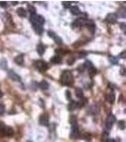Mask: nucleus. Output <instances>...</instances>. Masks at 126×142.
Listing matches in <instances>:
<instances>
[{
	"label": "nucleus",
	"instance_id": "1a4fd4ad",
	"mask_svg": "<svg viewBox=\"0 0 126 142\" xmlns=\"http://www.w3.org/2000/svg\"><path fill=\"white\" fill-rule=\"evenodd\" d=\"M117 15L116 14V13H108L105 18L106 22H108V23L110 24L116 23V22H117Z\"/></svg>",
	"mask_w": 126,
	"mask_h": 142
},
{
	"label": "nucleus",
	"instance_id": "c03bdc74",
	"mask_svg": "<svg viewBox=\"0 0 126 142\" xmlns=\"http://www.w3.org/2000/svg\"><path fill=\"white\" fill-rule=\"evenodd\" d=\"M2 96H3V93H2V92H1V91H0V98H1V97H2Z\"/></svg>",
	"mask_w": 126,
	"mask_h": 142
},
{
	"label": "nucleus",
	"instance_id": "f8f14e48",
	"mask_svg": "<svg viewBox=\"0 0 126 142\" xmlns=\"http://www.w3.org/2000/svg\"><path fill=\"white\" fill-rule=\"evenodd\" d=\"M50 63H52V64H61L62 63V57L59 55H55L51 57L50 59Z\"/></svg>",
	"mask_w": 126,
	"mask_h": 142
},
{
	"label": "nucleus",
	"instance_id": "a878e982",
	"mask_svg": "<svg viewBox=\"0 0 126 142\" xmlns=\"http://www.w3.org/2000/svg\"><path fill=\"white\" fill-rule=\"evenodd\" d=\"M126 10L124 9V8H121V9H120L119 10V13H117V14H119V16H120V17H122V18H124L126 16V12H125Z\"/></svg>",
	"mask_w": 126,
	"mask_h": 142
},
{
	"label": "nucleus",
	"instance_id": "9b49d317",
	"mask_svg": "<svg viewBox=\"0 0 126 142\" xmlns=\"http://www.w3.org/2000/svg\"><path fill=\"white\" fill-rule=\"evenodd\" d=\"M77 108H78V102H75V101H71L68 105V111H73Z\"/></svg>",
	"mask_w": 126,
	"mask_h": 142
},
{
	"label": "nucleus",
	"instance_id": "423d86ee",
	"mask_svg": "<svg viewBox=\"0 0 126 142\" xmlns=\"http://www.w3.org/2000/svg\"><path fill=\"white\" fill-rule=\"evenodd\" d=\"M116 121V118H115L114 115H112V114H109L107 118H106V121H105V127L107 130H110L112 129L113 127V124L115 123Z\"/></svg>",
	"mask_w": 126,
	"mask_h": 142
},
{
	"label": "nucleus",
	"instance_id": "f257e3e1",
	"mask_svg": "<svg viewBox=\"0 0 126 142\" xmlns=\"http://www.w3.org/2000/svg\"><path fill=\"white\" fill-rule=\"evenodd\" d=\"M73 75L69 70H65L63 71L61 75V82L64 85L66 86H70L71 84L73 83Z\"/></svg>",
	"mask_w": 126,
	"mask_h": 142
},
{
	"label": "nucleus",
	"instance_id": "7ed1b4c3",
	"mask_svg": "<svg viewBox=\"0 0 126 142\" xmlns=\"http://www.w3.org/2000/svg\"><path fill=\"white\" fill-rule=\"evenodd\" d=\"M30 22L32 25H37V26H43L45 23V18L42 15L32 14L30 16Z\"/></svg>",
	"mask_w": 126,
	"mask_h": 142
},
{
	"label": "nucleus",
	"instance_id": "20e7f679",
	"mask_svg": "<svg viewBox=\"0 0 126 142\" xmlns=\"http://www.w3.org/2000/svg\"><path fill=\"white\" fill-rule=\"evenodd\" d=\"M34 66L41 72H45L46 70L48 69V64L43 60H37L34 62Z\"/></svg>",
	"mask_w": 126,
	"mask_h": 142
},
{
	"label": "nucleus",
	"instance_id": "58836bf2",
	"mask_svg": "<svg viewBox=\"0 0 126 142\" xmlns=\"http://www.w3.org/2000/svg\"><path fill=\"white\" fill-rule=\"evenodd\" d=\"M83 69H85V65H83V64H82V66H79L78 67V70H80V71H83Z\"/></svg>",
	"mask_w": 126,
	"mask_h": 142
},
{
	"label": "nucleus",
	"instance_id": "c85d7f7f",
	"mask_svg": "<svg viewBox=\"0 0 126 142\" xmlns=\"http://www.w3.org/2000/svg\"><path fill=\"white\" fill-rule=\"evenodd\" d=\"M71 4H72L71 1H64L63 2V6L65 7V8H71Z\"/></svg>",
	"mask_w": 126,
	"mask_h": 142
},
{
	"label": "nucleus",
	"instance_id": "37998d69",
	"mask_svg": "<svg viewBox=\"0 0 126 142\" xmlns=\"http://www.w3.org/2000/svg\"><path fill=\"white\" fill-rule=\"evenodd\" d=\"M12 5H16L17 2H16V1H13V2H12Z\"/></svg>",
	"mask_w": 126,
	"mask_h": 142
},
{
	"label": "nucleus",
	"instance_id": "2eb2a0df",
	"mask_svg": "<svg viewBox=\"0 0 126 142\" xmlns=\"http://www.w3.org/2000/svg\"><path fill=\"white\" fill-rule=\"evenodd\" d=\"M33 27V29L34 31L37 33L38 35H41L44 31V29H43V26H37V25H32Z\"/></svg>",
	"mask_w": 126,
	"mask_h": 142
},
{
	"label": "nucleus",
	"instance_id": "ea45409f",
	"mask_svg": "<svg viewBox=\"0 0 126 142\" xmlns=\"http://www.w3.org/2000/svg\"><path fill=\"white\" fill-rule=\"evenodd\" d=\"M120 28H121V29H122V30H125V23H121L120 24Z\"/></svg>",
	"mask_w": 126,
	"mask_h": 142
},
{
	"label": "nucleus",
	"instance_id": "5701e85b",
	"mask_svg": "<svg viewBox=\"0 0 126 142\" xmlns=\"http://www.w3.org/2000/svg\"><path fill=\"white\" fill-rule=\"evenodd\" d=\"M109 62L111 63L112 64H119V58L115 57V56H109Z\"/></svg>",
	"mask_w": 126,
	"mask_h": 142
},
{
	"label": "nucleus",
	"instance_id": "b1692460",
	"mask_svg": "<svg viewBox=\"0 0 126 142\" xmlns=\"http://www.w3.org/2000/svg\"><path fill=\"white\" fill-rule=\"evenodd\" d=\"M28 12L30 13V14H36V9L35 7L32 6V5H28Z\"/></svg>",
	"mask_w": 126,
	"mask_h": 142
},
{
	"label": "nucleus",
	"instance_id": "6e6552de",
	"mask_svg": "<svg viewBox=\"0 0 126 142\" xmlns=\"http://www.w3.org/2000/svg\"><path fill=\"white\" fill-rule=\"evenodd\" d=\"M85 23V19H83V18H78V19H76L73 23L71 24V27H72V29H76V28L82 27Z\"/></svg>",
	"mask_w": 126,
	"mask_h": 142
},
{
	"label": "nucleus",
	"instance_id": "7c9ffc66",
	"mask_svg": "<svg viewBox=\"0 0 126 142\" xmlns=\"http://www.w3.org/2000/svg\"><path fill=\"white\" fill-rule=\"evenodd\" d=\"M4 113H5V106H4V104L0 103V116L4 115Z\"/></svg>",
	"mask_w": 126,
	"mask_h": 142
},
{
	"label": "nucleus",
	"instance_id": "f3484780",
	"mask_svg": "<svg viewBox=\"0 0 126 142\" xmlns=\"http://www.w3.org/2000/svg\"><path fill=\"white\" fill-rule=\"evenodd\" d=\"M5 136H9V137L13 136V129H12V127L6 126V129H5Z\"/></svg>",
	"mask_w": 126,
	"mask_h": 142
},
{
	"label": "nucleus",
	"instance_id": "f704fd0d",
	"mask_svg": "<svg viewBox=\"0 0 126 142\" xmlns=\"http://www.w3.org/2000/svg\"><path fill=\"white\" fill-rule=\"evenodd\" d=\"M82 137H83V138H85L86 140H88V139L90 138V135H89L88 133H85V135L82 136Z\"/></svg>",
	"mask_w": 126,
	"mask_h": 142
},
{
	"label": "nucleus",
	"instance_id": "79ce46f5",
	"mask_svg": "<svg viewBox=\"0 0 126 142\" xmlns=\"http://www.w3.org/2000/svg\"><path fill=\"white\" fill-rule=\"evenodd\" d=\"M121 75H124V69H121Z\"/></svg>",
	"mask_w": 126,
	"mask_h": 142
},
{
	"label": "nucleus",
	"instance_id": "4468645a",
	"mask_svg": "<svg viewBox=\"0 0 126 142\" xmlns=\"http://www.w3.org/2000/svg\"><path fill=\"white\" fill-rule=\"evenodd\" d=\"M45 51H46V46L43 44H39L37 46V52H38V54L40 56H42L45 53Z\"/></svg>",
	"mask_w": 126,
	"mask_h": 142
},
{
	"label": "nucleus",
	"instance_id": "e433bc0d",
	"mask_svg": "<svg viewBox=\"0 0 126 142\" xmlns=\"http://www.w3.org/2000/svg\"><path fill=\"white\" fill-rule=\"evenodd\" d=\"M65 95H66V99H71L70 92H69L68 90H66V91H65Z\"/></svg>",
	"mask_w": 126,
	"mask_h": 142
},
{
	"label": "nucleus",
	"instance_id": "ddd939ff",
	"mask_svg": "<svg viewBox=\"0 0 126 142\" xmlns=\"http://www.w3.org/2000/svg\"><path fill=\"white\" fill-rule=\"evenodd\" d=\"M115 99H116V98H115V94L113 92L109 93V94H107L105 96V99L109 103H113V102H115Z\"/></svg>",
	"mask_w": 126,
	"mask_h": 142
},
{
	"label": "nucleus",
	"instance_id": "bb28decb",
	"mask_svg": "<svg viewBox=\"0 0 126 142\" xmlns=\"http://www.w3.org/2000/svg\"><path fill=\"white\" fill-rule=\"evenodd\" d=\"M117 127L120 130H124L125 129V121L124 120H120L119 123H117Z\"/></svg>",
	"mask_w": 126,
	"mask_h": 142
},
{
	"label": "nucleus",
	"instance_id": "aec40b11",
	"mask_svg": "<svg viewBox=\"0 0 126 142\" xmlns=\"http://www.w3.org/2000/svg\"><path fill=\"white\" fill-rule=\"evenodd\" d=\"M17 14L20 17H26L27 16V11L24 8H19L17 9Z\"/></svg>",
	"mask_w": 126,
	"mask_h": 142
},
{
	"label": "nucleus",
	"instance_id": "f03ea898",
	"mask_svg": "<svg viewBox=\"0 0 126 142\" xmlns=\"http://www.w3.org/2000/svg\"><path fill=\"white\" fill-rule=\"evenodd\" d=\"M70 122H71V132H70V138H77L79 137V126L77 123V120L75 116H70Z\"/></svg>",
	"mask_w": 126,
	"mask_h": 142
},
{
	"label": "nucleus",
	"instance_id": "c756f323",
	"mask_svg": "<svg viewBox=\"0 0 126 142\" xmlns=\"http://www.w3.org/2000/svg\"><path fill=\"white\" fill-rule=\"evenodd\" d=\"M55 52L60 56V54H65V53H66V50H63V49H61V48H57V49H55Z\"/></svg>",
	"mask_w": 126,
	"mask_h": 142
},
{
	"label": "nucleus",
	"instance_id": "cd10ccee",
	"mask_svg": "<svg viewBox=\"0 0 126 142\" xmlns=\"http://www.w3.org/2000/svg\"><path fill=\"white\" fill-rule=\"evenodd\" d=\"M53 40L55 41V43L56 44H58V45H62V44H63V40H62L61 38L59 37L58 35H55V36H54V37L52 38Z\"/></svg>",
	"mask_w": 126,
	"mask_h": 142
},
{
	"label": "nucleus",
	"instance_id": "39448f33",
	"mask_svg": "<svg viewBox=\"0 0 126 142\" xmlns=\"http://www.w3.org/2000/svg\"><path fill=\"white\" fill-rule=\"evenodd\" d=\"M83 65H85V68H86V69L88 70V72L90 73L91 76L96 75V74H97V69H96V67L94 66L93 64H92L90 61H88V60L87 61H85Z\"/></svg>",
	"mask_w": 126,
	"mask_h": 142
},
{
	"label": "nucleus",
	"instance_id": "4be33fe9",
	"mask_svg": "<svg viewBox=\"0 0 126 142\" xmlns=\"http://www.w3.org/2000/svg\"><path fill=\"white\" fill-rule=\"evenodd\" d=\"M5 129L6 125L4 124V122L0 121V136H5Z\"/></svg>",
	"mask_w": 126,
	"mask_h": 142
},
{
	"label": "nucleus",
	"instance_id": "4c0bfd02",
	"mask_svg": "<svg viewBox=\"0 0 126 142\" xmlns=\"http://www.w3.org/2000/svg\"><path fill=\"white\" fill-rule=\"evenodd\" d=\"M79 58H83V57H85L86 56V53L85 52H82V53H79Z\"/></svg>",
	"mask_w": 126,
	"mask_h": 142
},
{
	"label": "nucleus",
	"instance_id": "c9c22d12",
	"mask_svg": "<svg viewBox=\"0 0 126 142\" xmlns=\"http://www.w3.org/2000/svg\"><path fill=\"white\" fill-rule=\"evenodd\" d=\"M120 57L121 59H124V58H125V57H126V51H125V50L120 53Z\"/></svg>",
	"mask_w": 126,
	"mask_h": 142
},
{
	"label": "nucleus",
	"instance_id": "412c9836",
	"mask_svg": "<svg viewBox=\"0 0 126 142\" xmlns=\"http://www.w3.org/2000/svg\"><path fill=\"white\" fill-rule=\"evenodd\" d=\"M14 62L17 64H24V57L23 55H18L14 58Z\"/></svg>",
	"mask_w": 126,
	"mask_h": 142
},
{
	"label": "nucleus",
	"instance_id": "393cba45",
	"mask_svg": "<svg viewBox=\"0 0 126 142\" xmlns=\"http://www.w3.org/2000/svg\"><path fill=\"white\" fill-rule=\"evenodd\" d=\"M0 68H1V69H6L7 68V60H5V59H1V61H0Z\"/></svg>",
	"mask_w": 126,
	"mask_h": 142
},
{
	"label": "nucleus",
	"instance_id": "a19ab883",
	"mask_svg": "<svg viewBox=\"0 0 126 142\" xmlns=\"http://www.w3.org/2000/svg\"><path fill=\"white\" fill-rule=\"evenodd\" d=\"M105 142H115V140L113 138H107L105 140Z\"/></svg>",
	"mask_w": 126,
	"mask_h": 142
},
{
	"label": "nucleus",
	"instance_id": "72a5a7b5",
	"mask_svg": "<svg viewBox=\"0 0 126 142\" xmlns=\"http://www.w3.org/2000/svg\"><path fill=\"white\" fill-rule=\"evenodd\" d=\"M0 7H2V8H6L7 7L6 1H0Z\"/></svg>",
	"mask_w": 126,
	"mask_h": 142
},
{
	"label": "nucleus",
	"instance_id": "9d476101",
	"mask_svg": "<svg viewBox=\"0 0 126 142\" xmlns=\"http://www.w3.org/2000/svg\"><path fill=\"white\" fill-rule=\"evenodd\" d=\"M8 76H9V78L11 79V80H12V81H21V77L18 75L17 73H15L14 71H12V70H11V71L8 72Z\"/></svg>",
	"mask_w": 126,
	"mask_h": 142
},
{
	"label": "nucleus",
	"instance_id": "2f4dec72",
	"mask_svg": "<svg viewBox=\"0 0 126 142\" xmlns=\"http://www.w3.org/2000/svg\"><path fill=\"white\" fill-rule=\"evenodd\" d=\"M87 28H88L89 29H90L92 33H93V32L95 31V29H96V27H95V25H93V24H90V25H88Z\"/></svg>",
	"mask_w": 126,
	"mask_h": 142
},
{
	"label": "nucleus",
	"instance_id": "dca6fc26",
	"mask_svg": "<svg viewBox=\"0 0 126 142\" xmlns=\"http://www.w3.org/2000/svg\"><path fill=\"white\" fill-rule=\"evenodd\" d=\"M39 87L41 88L42 90H47V89H48V87H49V84H48V82H47V81H43L39 83Z\"/></svg>",
	"mask_w": 126,
	"mask_h": 142
},
{
	"label": "nucleus",
	"instance_id": "a211bd4d",
	"mask_svg": "<svg viewBox=\"0 0 126 142\" xmlns=\"http://www.w3.org/2000/svg\"><path fill=\"white\" fill-rule=\"evenodd\" d=\"M75 95H76L78 98H80V99H82V98H83V91H82V88H80V87L76 88V89H75Z\"/></svg>",
	"mask_w": 126,
	"mask_h": 142
},
{
	"label": "nucleus",
	"instance_id": "473e14b6",
	"mask_svg": "<svg viewBox=\"0 0 126 142\" xmlns=\"http://www.w3.org/2000/svg\"><path fill=\"white\" fill-rule=\"evenodd\" d=\"M74 62H75V58H74V57H70V58L68 59V64H69V65H70V64H73Z\"/></svg>",
	"mask_w": 126,
	"mask_h": 142
},
{
	"label": "nucleus",
	"instance_id": "0eeeda50",
	"mask_svg": "<svg viewBox=\"0 0 126 142\" xmlns=\"http://www.w3.org/2000/svg\"><path fill=\"white\" fill-rule=\"evenodd\" d=\"M39 123L42 125V126H48L49 125V119H48V116L47 114H43L40 116L39 118Z\"/></svg>",
	"mask_w": 126,
	"mask_h": 142
},
{
	"label": "nucleus",
	"instance_id": "6ab92c4d",
	"mask_svg": "<svg viewBox=\"0 0 126 142\" xmlns=\"http://www.w3.org/2000/svg\"><path fill=\"white\" fill-rule=\"evenodd\" d=\"M70 12L72 13V14H74V15H78V14H80V13H81V11H80L79 7L73 6V7H71V8H70Z\"/></svg>",
	"mask_w": 126,
	"mask_h": 142
},
{
	"label": "nucleus",
	"instance_id": "a18cd8bd",
	"mask_svg": "<svg viewBox=\"0 0 126 142\" xmlns=\"http://www.w3.org/2000/svg\"><path fill=\"white\" fill-rule=\"evenodd\" d=\"M28 142H32V141H28Z\"/></svg>",
	"mask_w": 126,
	"mask_h": 142
}]
</instances>
